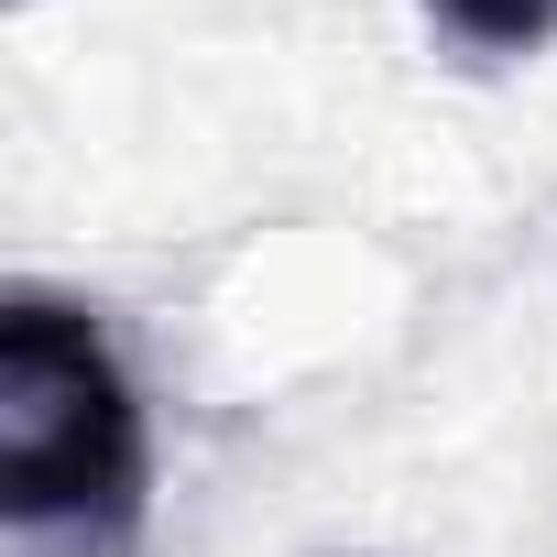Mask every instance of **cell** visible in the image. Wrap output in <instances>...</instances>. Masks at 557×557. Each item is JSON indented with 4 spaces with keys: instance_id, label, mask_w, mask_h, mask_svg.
I'll list each match as a JSON object with an SVG mask.
<instances>
[{
    "instance_id": "1",
    "label": "cell",
    "mask_w": 557,
    "mask_h": 557,
    "mask_svg": "<svg viewBox=\"0 0 557 557\" xmlns=\"http://www.w3.org/2000/svg\"><path fill=\"white\" fill-rule=\"evenodd\" d=\"M153 513V416L99 329L55 285L0 296V524L34 557H132Z\"/></svg>"
},
{
    "instance_id": "2",
    "label": "cell",
    "mask_w": 557,
    "mask_h": 557,
    "mask_svg": "<svg viewBox=\"0 0 557 557\" xmlns=\"http://www.w3.org/2000/svg\"><path fill=\"white\" fill-rule=\"evenodd\" d=\"M437 45H459L470 66H513L557 45V0H426Z\"/></svg>"
}]
</instances>
